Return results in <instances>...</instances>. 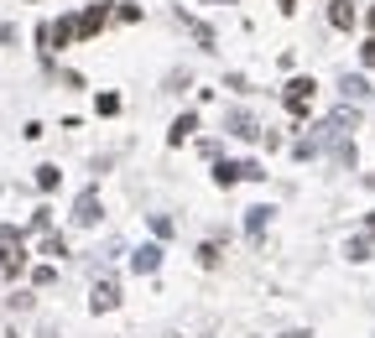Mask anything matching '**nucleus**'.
I'll return each instance as SVG.
<instances>
[{"mask_svg": "<svg viewBox=\"0 0 375 338\" xmlns=\"http://www.w3.org/2000/svg\"><path fill=\"white\" fill-rule=\"evenodd\" d=\"M313 94H318V84H313V78H292V84H287V94H281V99H287V110L292 115H307V110H313Z\"/></svg>", "mask_w": 375, "mask_h": 338, "instance_id": "f257e3e1", "label": "nucleus"}, {"mask_svg": "<svg viewBox=\"0 0 375 338\" xmlns=\"http://www.w3.org/2000/svg\"><path fill=\"white\" fill-rule=\"evenodd\" d=\"M99 187H84V193H78V203H73V224L78 229H89V224H99Z\"/></svg>", "mask_w": 375, "mask_h": 338, "instance_id": "f03ea898", "label": "nucleus"}, {"mask_svg": "<svg viewBox=\"0 0 375 338\" xmlns=\"http://www.w3.org/2000/svg\"><path fill=\"white\" fill-rule=\"evenodd\" d=\"M104 21H110V11H104V6H89L84 16H73V37H84V42H89V37L104 32Z\"/></svg>", "mask_w": 375, "mask_h": 338, "instance_id": "7ed1b4c3", "label": "nucleus"}, {"mask_svg": "<svg viewBox=\"0 0 375 338\" xmlns=\"http://www.w3.org/2000/svg\"><path fill=\"white\" fill-rule=\"evenodd\" d=\"M89 307H94V313H115V307H120V287H115L110 276H104V281H94V292H89Z\"/></svg>", "mask_w": 375, "mask_h": 338, "instance_id": "20e7f679", "label": "nucleus"}, {"mask_svg": "<svg viewBox=\"0 0 375 338\" xmlns=\"http://www.w3.org/2000/svg\"><path fill=\"white\" fill-rule=\"evenodd\" d=\"M224 125H230V135H240V141H261V135H266V125H256L245 110H230V115H224Z\"/></svg>", "mask_w": 375, "mask_h": 338, "instance_id": "39448f33", "label": "nucleus"}, {"mask_svg": "<svg viewBox=\"0 0 375 338\" xmlns=\"http://www.w3.org/2000/svg\"><path fill=\"white\" fill-rule=\"evenodd\" d=\"M26 270V250H21V239H11V245H0V276H11L16 281Z\"/></svg>", "mask_w": 375, "mask_h": 338, "instance_id": "423d86ee", "label": "nucleus"}, {"mask_svg": "<svg viewBox=\"0 0 375 338\" xmlns=\"http://www.w3.org/2000/svg\"><path fill=\"white\" fill-rule=\"evenodd\" d=\"M130 265H136V276H152V270L162 265V250H156V245H141L136 255H130Z\"/></svg>", "mask_w": 375, "mask_h": 338, "instance_id": "0eeeda50", "label": "nucleus"}, {"mask_svg": "<svg viewBox=\"0 0 375 338\" xmlns=\"http://www.w3.org/2000/svg\"><path fill=\"white\" fill-rule=\"evenodd\" d=\"M266 219H271V208H266V203H256V208H245V234H250V239H261Z\"/></svg>", "mask_w": 375, "mask_h": 338, "instance_id": "6e6552de", "label": "nucleus"}, {"mask_svg": "<svg viewBox=\"0 0 375 338\" xmlns=\"http://www.w3.org/2000/svg\"><path fill=\"white\" fill-rule=\"evenodd\" d=\"M193 130H198V115H178V120H172V135H167V141H172V146H183Z\"/></svg>", "mask_w": 375, "mask_h": 338, "instance_id": "1a4fd4ad", "label": "nucleus"}, {"mask_svg": "<svg viewBox=\"0 0 375 338\" xmlns=\"http://www.w3.org/2000/svg\"><path fill=\"white\" fill-rule=\"evenodd\" d=\"M328 21H333V26H339V32H350V26H355V6H350V0H333V11H328Z\"/></svg>", "mask_w": 375, "mask_h": 338, "instance_id": "9d476101", "label": "nucleus"}, {"mask_svg": "<svg viewBox=\"0 0 375 338\" xmlns=\"http://www.w3.org/2000/svg\"><path fill=\"white\" fill-rule=\"evenodd\" d=\"M344 99L365 104V99H370V84H365V78H350V73H344Z\"/></svg>", "mask_w": 375, "mask_h": 338, "instance_id": "9b49d317", "label": "nucleus"}, {"mask_svg": "<svg viewBox=\"0 0 375 338\" xmlns=\"http://www.w3.org/2000/svg\"><path fill=\"white\" fill-rule=\"evenodd\" d=\"M214 182H219V187H235V182H240V161H219V167H214Z\"/></svg>", "mask_w": 375, "mask_h": 338, "instance_id": "f8f14e48", "label": "nucleus"}, {"mask_svg": "<svg viewBox=\"0 0 375 338\" xmlns=\"http://www.w3.org/2000/svg\"><path fill=\"white\" fill-rule=\"evenodd\" d=\"M42 255H52V261H63V255H68V239H63V234H52V229H47V239H42Z\"/></svg>", "mask_w": 375, "mask_h": 338, "instance_id": "ddd939ff", "label": "nucleus"}, {"mask_svg": "<svg viewBox=\"0 0 375 338\" xmlns=\"http://www.w3.org/2000/svg\"><path fill=\"white\" fill-rule=\"evenodd\" d=\"M58 182H63V172L52 167V161H47V167H37V187H42V193H52Z\"/></svg>", "mask_w": 375, "mask_h": 338, "instance_id": "4468645a", "label": "nucleus"}, {"mask_svg": "<svg viewBox=\"0 0 375 338\" xmlns=\"http://www.w3.org/2000/svg\"><path fill=\"white\" fill-rule=\"evenodd\" d=\"M375 255V239H350V261H370Z\"/></svg>", "mask_w": 375, "mask_h": 338, "instance_id": "2eb2a0df", "label": "nucleus"}, {"mask_svg": "<svg viewBox=\"0 0 375 338\" xmlns=\"http://www.w3.org/2000/svg\"><path fill=\"white\" fill-rule=\"evenodd\" d=\"M240 177H245V182H261L266 167H261V161H240Z\"/></svg>", "mask_w": 375, "mask_h": 338, "instance_id": "dca6fc26", "label": "nucleus"}, {"mask_svg": "<svg viewBox=\"0 0 375 338\" xmlns=\"http://www.w3.org/2000/svg\"><path fill=\"white\" fill-rule=\"evenodd\" d=\"M94 110H99V115H120V99H115V94H99V99H94Z\"/></svg>", "mask_w": 375, "mask_h": 338, "instance_id": "f3484780", "label": "nucleus"}, {"mask_svg": "<svg viewBox=\"0 0 375 338\" xmlns=\"http://www.w3.org/2000/svg\"><path fill=\"white\" fill-rule=\"evenodd\" d=\"M32 281H37V287H52V281H58V270H52V265H37Z\"/></svg>", "mask_w": 375, "mask_h": 338, "instance_id": "a211bd4d", "label": "nucleus"}, {"mask_svg": "<svg viewBox=\"0 0 375 338\" xmlns=\"http://www.w3.org/2000/svg\"><path fill=\"white\" fill-rule=\"evenodd\" d=\"M198 261H204V265H219V245H214V239H209V245L198 250Z\"/></svg>", "mask_w": 375, "mask_h": 338, "instance_id": "6ab92c4d", "label": "nucleus"}, {"mask_svg": "<svg viewBox=\"0 0 375 338\" xmlns=\"http://www.w3.org/2000/svg\"><path fill=\"white\" fill-rule=\"evenodd\" d=\"M11 37H16V26H0V52L11 47Z\"/></svg>", "mask_w": 375, "mask_h": 338, "instance_id": "aec40b11", "label": "nucleus"}, {"mask_svg": "<svg viewBox=\"0 0 375 338\" xmlns=\"http://www.w3.org/2000/svg\"><path fill=\"white\" fill-rule=\"evenodd\" d=\"M359 52H365V63L375 68V42H365V47H359Z\"/></svg>", "mask_w": 375, "mask_h": 338, "instance_id": "412c9836", "label": "nucleus"}, {"mask_svg": "<svg viewBox=\"0 0 375 338\" xmlns=\"http://www.w3.org/2000/svg\"><path fill=\"white\" fill-rule=\"evenodd\" d=\"M209 6H235V0H209Z\"/></svg>", "mask_w": 375, "mask_h": 338, "instance_id": "4be33fe9", "label": "nucleus"}, {"mask_svg": "<svg viewBox=\"0 0 375 338\" xmlns=\"http://www.w3.org/2000/svg\"><path fill=\"white\" fill-rule=\"evenodd\" d=\"M281 338H307V333H281Z\"/></svg>", "mask_w": 375, "mask_h": 338, "instance_id": "5701e85b", "label": "nucleus"}, {"mask_svg": "<svg viewBox=\"0 0 375 338\" xmlns=\"http://www.w3.org/2000/svg\"><path fill=\"white\" fill-rule=\"evenodd\" d=\"M42 338H58V333H42Z\"/></svg>", "mask_w": 375, "mask_h": 338, "instance_id": "b1692460", "label": "nucleus"}, {"mask_svg": "<svg viewBox=\"0 0 375 338\" xmlns=\"http://www.w3.org/2000/svg\"><path fill=\"white\" fill-rule=\"evenodd\" d=\"M370 26H375V11H370Z\"/></svg>", "mask_w": 375, "mask_h": 338, "instance_id": "393cba45", "label": "nucleus"}, {"mask_svg": "<svg viewBox=\"0 0 375 338\" xmlns=\"http://www.w3.org/2000/svg\"><path fill=\"white\" fill-rule=\"evenodd\" d=\"M370 229H375V213H370Z\"/></svg>", "mask_w": 375, "mask_h": 338, "instance_id": "a878e982", "label": "nucleus"}]
</instances>
